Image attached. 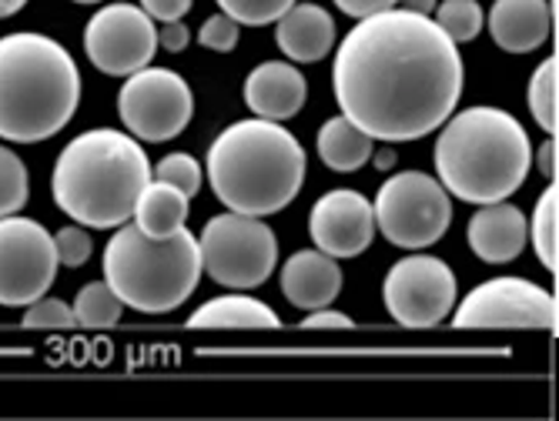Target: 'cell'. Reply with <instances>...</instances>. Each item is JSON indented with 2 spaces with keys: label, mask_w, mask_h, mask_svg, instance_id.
I'll return each instance as SVG.
<instances>
[{
  "label": "cell",
  "mask_w": 559,
  "mask_h": 421,
  "mask_svg": "<svg viewBox=\"0 0 559 421\" xmlns=\"http://www.w3.org/2000/svg\"><path fill=\"white\" fill-rule=\"evenodd\" d=\"M536 165L543 171V178L556 181V137H546L539 144V154H536Z\"/></svg>",
  "instance_id": "37"
},
{
  "label": "cell",
  "mask_w": 559,
  "mask_h": 421,
  "mask_svg": "<svg viewBox=\"0 0 559 421\" xmlns=\"http://www.w3.org/2000/svg\"><path fill=\"white\" fill-rule=\"evenodd\" d=\"M238 27L228 14H215L209 17L205 24H201L198 31V40L201 47H209V50H218V55H231V50L238 47Z\"/></svg>",
  "instance_id": "32"
},
{
  "label": "cell",
  "mask_w": 559,
  "mask_h": 421,
  "mask_svg": "<svg viewBox=\"0 0 559 421\" xmlns=\"http://www.w3.org/2000/svg\"><path fill=\"white\" fill-rule=\"evenodd\" d=\"M27 191H31V178L21 157L0 144V218L17 215V211L27 204Z\"/></svg>",
  "instance_id": "27"
},
{
  "label": "cell",
  "mask_w": 559,
  "mask_h": 421,
  "mask_svg": "<svg viewBox=\"0 0 559 421\" xmlns=\"http://www.w3.org/2000/svg\"><path fill=\"white\" fill-rule=\"evenodd\" d=\"M436 4H439V0H399L395 8H402V11H413V14H423V17H429V14L436 11Z\"/></svg>",
  "instance_id": "38"
},
{
  "label": "cell",
  "mask_w": 559,
  "mask_h": 421,
  "mask_svg": "<svg viewBox=\"0 0 559 421\" xmlns=\"http://www.w3.org/2000/svg\"><path fill=\"white\" fill-rule=\"evenodd\" d=\"M305 94H309V84H305L301 71L285 64V61H265L245 77V104L248 111H255V118L265 121H288L301 111Z\"/></svg>",
  "instance_id": "16"
},
{
  "label": "cell",
  "mask_w": 559,
  "mask_h": 421,
  "mask_svg": "<svg viewBox=\"0 0 559 421\" xmlns=\"http://www.w3.org/2000/svg\"><path fill=\"white\" fill-rule=\"evenodd\" d=\"M188 211H191V197L185 191L165 181H147L131 218L147 238H171L188 225Z\"/></svg>",
  "instance_id": "20"
},
{
  "label": "cell",
  "mask_w": 559,
  "mask_h": 421,
  "mask_svg": "<svg viewBox=\"0 0 559 421\" xmlns=\"http://www.w3.org/2000/svg\"><path fill=\"white\" fill-rule=\"evenodd\" d=\"M469 248L486 265H510L526 248V215L510 201L483 204L469 221Z\"/></svg>",
  "instance_id": "15"
},
{
  "label": "cell",
  "mask_w": 559,
  "mask_h": 421,
  "mask_svg": "<svg viewBox=\"0 0 559 421\" xmlns=\"http://www.w3.org/2000/svg\"><path fill=\"white\" fill-rule=\"evenodd\" d=\"M74 4H100V0H74Z\"/></svg>",
  "instance_id": "41"
},
{
  "label": "cell",
  "mask_w": 559,
  "mask_h": 421,
  "mask_svg": "<svg viewBox=\"0 0 559 421\" xmlns=\"http://www.w3.org/2000/svg\"><path fill=\"white\" fill-rule=\"evenodd\" d=\"M385 311L405 328H436L445 322L460 288H455V275L442 257L432 254H413L402 257L389 268L382 281Z\"/></svg>",
  "instance_id": "10"
},
{
  "label": "cell",
  "mask_w": 559,
  "mask_h": 421,
  "mask_svg": "<svg viewBox=\"0 0 559 421\" xmlns=\"http://www.w3.org/2000/svg\"><path fill=\"white\" fill-rule=\"evenodd\" d=\"M24 4H27V0H0V21H4V17H14Z\"/></svg>",
  "instance_id": "40"
},
{
  "label": "cell",
  "mask_w": 559,
  "mask_h": 421,
  "mask_svg": "<svg viewBox=\"0 0 559 421\" xmlns=\"http://www.w3.org/2000/svg\"><path fill=\"white\" fill-rule=\"evenodd\" d=\"M188 40H191V34H188V27H185L181 21H168V24L158 31V47H165L168 55H178V50H185Z\"/></svg>",
  "instance_id": "36"
},
{
  "label": "cell",
  "mask_w": 559,
  "mask_h": 421,
  "mask_svg": "<svg viewBox=\"0 0 559 421\" xmlns=\"http://www.w3.org/2000/svg\"><path fill=\"white\" fill-rule=\"evenodd\" d=\"M151 181L144 147L115 128L78 134L55 165L50 191L68 218L84 228H121Z\"/></svg>",
  "instance_id": "3"
},
{
  "label": "cell",
  "mask_w": 559,
  "mask_h": 421,
  "mask_svg": "<svg viewBox=\"0 0 559 421\" xmlns=\"http://www.w3.org/2000/svg\"><path fill=\"white\" fill-rule=\"evenodd\" d=\"M556 211H559V191H556V181H552L539 194L533 221H530V238H533L536 257H539V265L546 272H552V275L559 268V257H556Z\"/></svg>",
  "instance_id": "24"
},
{
  "label": "cell",
  "mask_w": 559,
  "mask_h": 421,
  "mask_svg": "<svg viewBox=\"0 0 559 421\" xmlns=\"http://www.w3.org/2000/svg\"><path fill=\"white\" fill-rule=\"evenodd\" d=\"M552 31L549 0H496L489 11V34L506 55H533Z\"/></svg>",
  "instance_id": "18"
},
{
  "label": "cell",
  "mask_w": 559,
  "mask_h": 421,
  "mask_svg": "<svg viewBox=\"0 0 559 421\" xmlns=\"http://www.w3.org/2000/svg\"><path fill=\"white\" fill-rule=\"evenodd\" d=\"M58 275L55 234L40 221L8 215L0 218V304L27 308L44 298Z\"/></svg>",
  "instance_id": "11"
},
{
  "label": "cell",
  "mask_w": 559,
  "mask_h": 421,
  "mask_svg": "<svg viewBox=\"0 0 559 421\" xmlns=\"http://www.w3.org/2000/svg\"><path fill=\"white\" fill-rule=\"evenodd\" d=\"M81 104V71L55 40L34 31L0 37V137L37 144L61 134Z\"/></svg>",
  "instance_id": "2"
},
{
  "label": "cell",
  "mask_w": 559,
  "mask_h": 421,
  "mask_svg": "<svg viewBox=\"0 0 559 421\" xmlns=\"http://www.w3.org/2000/svg\"><path fill=\"white\" fill-rule=\"evenodd\" d=\"M432 14H436L432 21L445 31V37L452 44L476 40L479 31H483V21H486L483 8L476 4V0H445V4H436Z\"/></svg>",
  "instance_id": "25"
},
{
  "label": "cell",
  "mask_w": 559,
  "mask_h": 421,
  "mask_svg": "<svg viewBox=\"0 0 559 421\" xmlns=\"http://www.w3.org/2000/svg\"><path fill=\"white\" fill-rule=\"evenodd\" d=\"M194 111L191 87L181 74L168 68H141L134 71L121 94H118V115L131 137L147 144H165L178 137Z\"/></svg>",
  "instance_id": "9"
},
{
  "label": "cell",
  "mask_w": 559,
  "mask_h": 421,
  "mask_svg": "<svg viewBox=\"0 0 559 421\" xmlns=\"http://www.w3.org/2000/svg\"><path fill=\"white\" fill-rule=\"evenodd\" d=\"M209 181L215 197L235 215H278L301 191L305 147L278 121H238L209 151Z\"/></svg>",
  "instance_id": "4"
},
{
  "label": "cell",
  "mask_w": 559,
  "mask_h": 421,
  "mask_svg": "<svg viewBox=\"0 0 559 421\" xmlns=\"http://www.w3.org/2000/svg\"><path fill=\"white\" fill-rule=\"evenodd\" d=\"M282 291L301 311H316V308L332 304L342 291L338 257H332L319 248L295 251L282 268Z\"/></svg>",
  "instance_id": "17"
},
{
  "label": "cell",
  "mask_w": 559,
  "mask_h": 421,
  "mask_svg": "<svg viewBox=\"0 0 559 421\" xmlns=\"http://www.w3.org/2000/svg\"><path fill=\"white\" fill-rule=\"evenodd\" d=\"M105 281L124 308L168 314L181 308L201 281L198 238L188 228L171 238H147L138 225H121L105 248Z\"/></svg>",
  "instance_id": "6"
},
{
  "label": "cell",
  "mask_w": 559,
  "mask_h": 421,
  "mask_svg": "<svg viewBox=\"0 0 559 421\" xmlns=\"http://www.w3.org/2000/svg\"><path fill=\"white\" fill-rule=\"evenodd\" d=\"M319 157L329 171L352 175L372 157V137L355 121L338 115V118L325 121L319 131Z\"/></svg>",
  "instance_id": "22"
},
{
  "label": "cell",
  "mask_w": 559,
  "mask_h": 421,
  "mask_svg": "<svg viewBox=\"0 0 559 421\" xmlns=\"http://www.w3.org/2000/svg\"><path fill=\"white\" fill-rule=\"evenodd\" d=\"M201 272H209L215 285L248 291L272 278L278 265V241L275 231L251 215H218L198 234Z\"/></svg>",
  "instance_id": "7"
},
{
  "label": "cell",
  "mask_w": 559,
  "mask_h": 421,
  "mask_svg": "<svg viewBox=\"0 0 559 421\" xmlns=\"http://www.w3.org/2000/svg\"><path fill=\"white\" fill-rule=\"evenodd\" d=\"M275 44L285 58L298 64H316L335 47V21L319 4H292L275 21Z\"/></svg>",
  "instance_id": "19"
},
{
  "label": "cell",
  "mask_w": 559,
  "mask_h": 421,
  "mask_svg": "<svg viewBox=\"0 0 559 421\" xmlns=\"http://www.w3.org/2000/svg\"><path fill=\"white\" fill-rule=\"evenodd\" d=\"M55 251H58V265H64V268H81V265H87V257H91V251H94V244H91V234L84 231V228H61L58 234H55Z\"/></svg>",
  "instance_id": "31"
},
{
  "label": "cell",
  "mask_w": 559,
  "mask_h": 421,
  "mask_svg": "<svg viewBox=\"0 0 559 421\" xmlns=\"http://www.w3.org/2000/svg\"><path fill=\"white\" fill-rule=\"evenodd\" d=\"M155 181H165V184H171L191 197V194H198L201 181H205V171H201V165L191 154H168L155 168Z\"/></svg>",
  "instance_id": "29"
},
{
  "label": "cell",
  "mask_w": 559,
  "mask_h": 421,
  "mask_svg": "<svg viewBox=\"0 0 559 421\" xmlns=\"http://www.w3.org/2000/svg\"><path fill=\"white\" fill-rule=\"evenodd\" d=\"M312 244L332 257H355L362 254L376 238V215L366 194L359 191H329L316 201L309 215Z\"/></svg>",
  "instance_id": "14"
},
{
  "label": "cell",
  "mask_w": 559,
  "mask_h": 421,
  "mask_svg": "<svg viewBox=\"0 0 559 421\" xmlns=\"http://www.w3.org/2000/svg\"><path fill=\"white\" fill-rule=\"evenodd\" d=\"M533 165L526 128L499 108L449 115L436 141L439 184L460 201L492 204L516 194Z\"/></svg>",
  "instance_id": "5"
},
{
  "label": "cell",
  "mask_w": 559,
  "mask_h": 421,
  "mask_svg": "<svg viewBox=\"0 0 559 421\" xmlns=\"http://www.w3.org/2000/svg\"><path fill=\"white\" fill-rule=\"evenodd\" d=\"M530 111L546 137H556V58H546L530 77Z\"/></svg>",
  "instance_id": "26"
},
{
  "label": "cell",
  "mask_w": 559,
  "mask_h": 421,
  "mask_svg": "<svg viewBox=\"0 0 559 421\" xmlns=\"http://www.w3.org/2000/svg\"><path fill=\"white\" fill-rule=\"evenodd\" d=\"M463 58L445 31L413 11L362 17L332 64L338 111L372 141H419L445 124L463 97Z\"/></svg>",
  "instance_id": "1"
},
{
  "label": "cell",
  "mask_w": 559,
  "mask_h": 421,
  "mask_svg": "<svg viewBox=\"0 0 559 421\" xmlns=\"http://www.w3.org/2000/svg\"><path fill=\"white\" fill-rule=\"evenodd\" d=\"M71 311L81 328H115L121 322L124 304L108 281H91L78 291Z\"/></svg>",
  "instance_id": "23"
},
{
  "label": "cell",
  "mask_w": 559,
  "mask_h": 421,
  "mask_svg": "<svg viewBox=\"0 0 559 421\" xmlns=\"http://www.w3.org/2000/svg\"><path fill=\"white\" fill-rule=\"evenodd\" d=\"M84 50L100 74L131 77L158 50V27L138 4H105L84 27Z\"/></svg>",
  "instance_id": "13"
},
{
  "label": "cell",
  "mask_w": 559,
  "mask_h": 421,
  "mask_svg": "<svg viewBox=\"0 0 559 421\" xmlns=\"http://www.w3.org/2000/svg\"><path fill=\"white\" fill-rule=\"evenodd\" d=\"M71 325H78L74 311L61 298H37L24 311V328H71Z\"/></svg>",
  "instance_id": "30"
},
{
  "label": "cell",
  "mask_w": 559,
  "mask_h": 421,
  "mask_svg": "<svg viewBox=\"0 0 559 421\" xmlns=\"http://www.w3.org/2000/svg\"><path fill=\"white\" fill-rule=\"evenodd\" d=\"M292 4H298V0H218L222 14H228L235 24H245V27L275 24Z\"/></svg>",
  "instance_id": "28"
},
{
  "label": "cell",
  "mask_w": 559,
  "mask_h": 421,
  "mask_svg": "<svg viewBox=\"0 0 559 421\" xmlns=\"http://www.w3.org/2000/svg\"><path fill=\"white\" fill-rule=\"evenodd\" d=\"M194 0H138V8L151 17V21H181L188 11H191Z\"/></svg>",
  "instance_id": "33"
},
{
  "label": "cell",
  "mask_w": 559,
  "mask_h": 421,
  "mask_svg": "<svg viewBox=\"0 0 559 421\" xmlns=\"http://www.w3.org/2000/svg\"><path fill=\"white\" fill-rule=\"evenodd\" d=\"M376 168H379V171H392V168H395V151L382 147V151L376 154Z\"/></svg>",
  "instance_id": "39"
},
{
  "label": "cell",
  "mask_w": 559,
  "mask_h": 421,
  "mask_svg": "<svg viewBox=\"0 0 559 421\" xmlns=\"http://www.w3.org/2000/svg\"><path fill=\"white\" fill-rule=\"evenodd\" d=\"M338 11L362 21V17H372V14H382V11H392L399 0H335Z\"/></svg>",
  "instance_id": "35"
},
{
  "label": "cell",
  "mask_w": 559,
  "mask_h": 421,
  "mask_svg": "<svg viewBox=\"0 0 559 421\" xmlns=\"http://www.w3.org/2000/svg\"><path fill=\"white\" fill-rule=\"evenodd\" d=\"M278 325H282L278 314L248 294L212 298L188 318V328H278Z\"/></svg>",
  "instance_id": "21"
},
{
  "label": "cell",
  "mask_w": 559,
  "mask_h": 421,
  "mask_svg": "<svg viewBox=\"0 0 559 421\" xmlns=\"http://www.w3.org/2000/svg\"><path fill=\"white\" fill-rule=\"evenodd\" d=\"M372 215L385 241L405 251H423L449 231L452 201L439 178L423 171H399L379 188Z\"/></svg>",
  "instance_id": "8"
},
{
  "label": "cell",
  "mask_w": 559,
  "mask_h": 421,
  "mask_svg": "<svg viewBox=\"0 0 559 421\" xmlns=\"http://www.w3.org/2000/svg\"><path fill=\"white\" fill-rule=\"evenodd\" d=\"M301 328H309V332L338 328V332H345V328H352V318H348V314H342V311H332V308L325 304V308H316V311H309V318L301 322Z\"/></svg>",
  "instance_id": "34"
},
{
  "label": "cell",
  "mask_w": 559,
  "mask_h": 421,
  "mask_svg": "<svg viewBox=\"0 0 559 421\" xmlns=\"http://www.w3.org/2000/svg\"><path fill=\"white\" fill-rule=\"evenodd\" d=\"M455 328H556V298L526 278H492L452 314Z\"/></svg>",
  "instance_id": "12"
}]
</instances>
